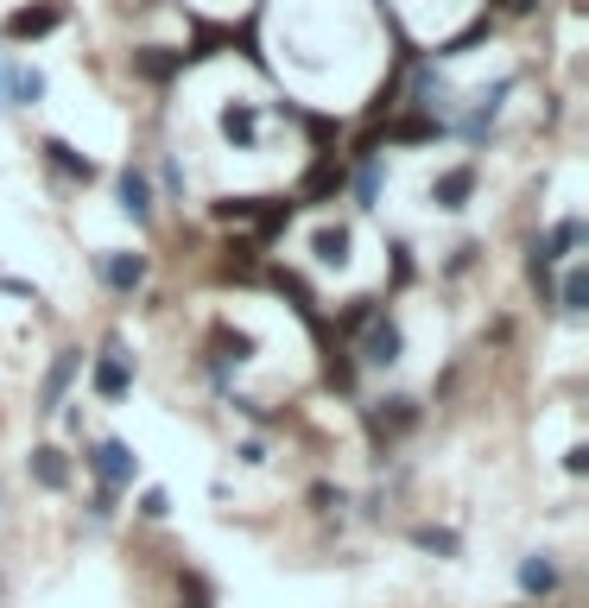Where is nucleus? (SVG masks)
I'll return each instance as SVG.
<instances>
[{"label": "nucleus", "mask_w": 589, "mask_h": 608, "mask_svg": "<svg viewBox=\"0 0 589 608\" xmlns=\"http://www.w3.org/2000/svg\"><path fill=\"white\" fill-rule=\"evenodd\" d=\"M89 469H96V476H102L108 488H128V481L140 476V456H133L128 444H121V437H102V444L89 450Z\"/></svg>", "instance_id": "1"}, {"label": "nucleus", "mask_w": 589, "mask_h": 608, "mask_svg": "<svg viewBox=\"0 0 589 608\" xmlns=\"http://www.w3.org/2000/svg\"><path fill=\"white\" fill-rule=\"evenodd\" d=\"M128 387H133V355L121 349V343H108L102 361H96V393H102V400H121Z\"/></svg>", "instance_id": "2"}, {"label": "nucleus", "mask_w": 589, "mask_h": 608, "mask_svg": "<svg viewBox=\"0 0 589 608\" xmlns=\"http://www.w3.org/2000/svg\"><path fill=\"white\" fill-rule=\"evenodd\" d=\"M64 25V7L57 0H39V7H20V13H7V39H45Z\"/></svg>", "instance_id": "3"}, {"label": "nucleus", "mask_w": 589, "mask_h": 608, "mask_svg": "<svg viewBox=\"0 0 589 608\" xmlns=\"http://www.w3.org/2000/svg\"><path fill=\"white\" fill-rule=\"evenodd\" d=\"M400 349H406L400 324H393V317H374V324H368V336H361V361H374V368H393V361H400Z\"/></svg>", "instance_id": "4"}, {"label": "nucleus", "mask_w": 589, "mask_h": 608, "mask_svg": "<svg viewBox=\"0 0 589 608\" xmlns=\"http://www.w3.org/2000/svg\"><path fill=\"white\" fill-rule=\"evenodd\" d=\"M77 368H83V355L77 349H64L52 361V374H45V387H39V412H57L64 405V393H70V380H77Z\"/></svg>", "instance_id": "5"}, {"label": "nucleus", "mask_w": 589, "mask_h": 608, "mask_svg": "<svg viewBox=\"0 0 589 608\" xmlns=\"http://www.w3.org/2000/svg\"><path fill=\"white\" fill-rule=\"evenodd\" d=\"M102 279L114 292H140L146 285V253H102Z\"/></svg>", "instance_id": "6"}, {"label": "nucleus", "mask_w": 589, "mask_h": 608, "mask_svg": "<svg viewBox=\"0 0 589 608\" xmlns=\"http://www.w3.org/2000/svg\"><path fill=\"white\" fill-rule=\"evenodd\" d=\"M216 127H222V140H229V146H254V140H260V115L248 108V101H229V108L216 115Z\"/></svg>", "instance_id": "7"}, {"label": "nucleus", "mask_w": 589, "mask_h": 608, "mask_svg": "<svg viewBox=\"0 0 589 608\" xmlns=\"http://www.w3.org/2000/svg\"><path fill=\"white\" fill-rule=\"evenodd\" d=\"M121 209H128L133 222H153V184H146V172H140V165H128V172H121Z\"/></svg>", "instance_id": "8"}, {"label": "nucleus", "mask_w": 589, "mask_h": 608, "mask_svg": "<svg viewBox=\"0 0 589 608\" xmlns=\"http://www.w3.org/2000/svg\"><path fill=\"white\" fill-rule=\"evenodd\" d=\"M469 191H476V172H469V165H457V172H444L437 177V209H462V203H469Z\"/></svg>", "instance_id": "9"}, {"label": "nucleus", "mask_w": 589, "mask_h": 608, "mask_svg": "<svg viewBox=\"0 0 589 608\" xmlns=\"http://www.w3.org/2000/svg\"><path fill=\"white\" fill-rule=\"evenodd\" d=\"M45 159H52V165H57V172H64V177H83V184L96 177V165H89V159H83V152L70 146V140H57V133H52V140H45Z\"/></svg>", "instance_id": "10"}, {"label": "nucleus", "mask_w": 589, "mask_h": 608, "mask_svg": "<svg viewBox=\"0 0 589 608\" xmlns=\"http://www.w3.org/2000/svg\"><path fill=\"white\" fill-rule=\"evenodd\" d=\"M32 481H39V488H64V481H70L64 450H52V444H45V450H32Z\"/></svg>", "instance_id": "11"}, {"label": "nucleus", "mask_w": 589, "mask_h": 608, "mask_svg": "<svg viewBox=\"0 0 589 608\" xmlns=\"http://www.w3.org/2000/svg\"><path fill=\"white\" fill-rule=\"evenodd\" d=\"M342 159H317V165H310V177H305V197H336V191H342Z\"/></svg>", "instance_id": "12"}, {"label": "nucleus", "mask_w": 589, "mask_h": 608, "mask_svg": "<svg viewBox=\"0 0 589 608\" xmlns=\"http://www.w3.org/2000/svg\"><path fill=\"white\" fill-rule=\"evenodd\" d=\"M184 57H172V51H159V45H146V51H133V70L146 76V83H165V76L178 70Z\"/></svg>", "instance_id": "13"}, {"label": "nucleus", "mask_w": 589, "mask_h": 608, "mask_svg": "<svg viewBox=\"0 0 589 608\" xmlns=\"http://www.w3.org/2000/svg\"><path fill=\"white\" fill-rule=\"evenodd\" d=\"M577 241H583V228H577V222H558L552 235H545V248H533V260H545V267H552V260H558V253H570Z\"/></svg>", "instance_id": "14"}, {"label": "nucleus", "mask_w": 589, "mask_h": 608, "mask_svg": "<svg viewBox=\"0 0 589 608\" xmlns=\"http://www.w3.org/2000/svg\"><path fill=\"white\" fill-rule=\"evenodd\" d=\"M310 248H317L324 267H342V260H349V228H317V241H310Z\"/></svg>", "instance_id": "15"}, {"label": "nucleus", "mask_w": 589, "mask_h": 608, "mask_svg": "<svg viewBox=\"0 0 589 608\" xmlns=\"http://www.w3.org/2000/svg\"><path fill=\"white\" fill-rule=\"evenodd\" d=\"M552 583H558V571H552V557H526V564H520V589H526V596H545Z\"/></svg>", "instance_id": "16"}, {"label": "nucleus", "mask_w": 589, "mask_h": 608, "mask_svg": "<svg viewBox=\"0 0 589 608\" xmlns=\"http://www.w3.org/2000/svg\"><path fill=\"white\" fill-rule=\"evenodd\" d=\"M558 304H564V311H589V273H583V267H570V273H564Z\"/></svg>", "instance_id": "17"}, {"label": "nucleus", "mask_w": 589, "mask_h": 608, "mask_svg": "<svg viewBox=\"0 0 589 608\" xmlns=\"http://www.w3.org/2000/svg\"><path fill=\"white\" fill-rule=\"evenodd\" d=\"M254 209H260V197H222V203H216V216H222V222H254Z\"/></svg>", "instance_id": "18"}, {"label": "nucleus", "mask_w": 589, "mask_h": 608, "mask_svg": "<svg viewBox=\"0 0 589 608\" xmlns=\"http://www.w3.org/2000/svg\"><path fill=\"white\" fill-rule=\"evenodd\" d=\"M39 96H45V76H39V70H20V76H13V101H26V108H32Z\"/></svg>", "instance_id": "19"}, {"label": "nucleus", "mask_w": 589, "mask_h": 608, "mask_svg": "<svg viewBox=\"0 0 589 608\" xmlns=\"http://www.w3.org/2000/svg\"><path fill=\"white\" fill-rule=\"evenodd\" d=\"M184 608H216V596H209V583L197 577V571L184 577Z\"/></svg>", "instance_id": "20"}, {"label": "nucleus", "mask_w": 589, "mask_h": 608, "mask_svg": "<svg viewBox=\"0 0 589 608\" xmlns=\"http://www.w3.org/2000/svg\"><path fill=\"white\" fill-rule=\"evenodd\" d=\"M393 405V412H381V431H406L412 419H418V412H412V400H386Z\"/></svg>", "instance_id": "21"}, {"label": "nucleus", "mask_w": 589, "mask_h": 608, "mask_svg": "<svg viewBox=\"0 0 589 608\" xmlns=\"http://www.w3.org/2000/svg\"><path fill=\"white\" fill-rule=\"evenodd\" d=\"M140 513H146V520H165V513H172V495H165V488H146V495H140Z\"/></svg>", "instance_id": "22"}, {"label": "nucleus", "mask_w": 589, "mask_h": 608, "mask_svg": "<svg viewBox=\"0 0 589 608\" xmlns=\"http://www.w3.org/2000/svg\"><path fill=\"white\" fill-rule=\"evenodd\" d=\"M418 545H425V552H457V532H418Z\"/></svg>", "instance_id": "23"}, {"label": "nucleus", "mask_w": 589, "mask_h": 608, "mask_svg": "<svg viewBox=\"0 0 589 608\" xmlns=\"http://www.w3.org/2000/svg\"><path fill=\"white\" fill-rule=\"evenodd\" d=\"M508 7H513V13H533L538 0H508Z\"/></svg>", "instance_id": "24"}, {"label": "nucleus", "mask_w": 589, "mask_h": 608, "mask_svg": "<svg viewBox=\"0 0 589 608\" xmlns=\"http://www.w3.org/2000/svg\"><path fill=\"white\" fill-rule=\"evenodd\" d=\"M0 101H7V70H0Z\"/></svg>", "instance_id": "25"}]
</instances>
